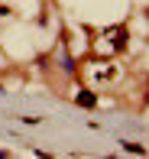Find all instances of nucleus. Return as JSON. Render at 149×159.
<instances>
[{
	"mask_svg": "<svg viewBox=\"0 0 149 159\" xmlns=\"http://www.w3.org/2000/svg\"><path fill=\"white\" fill-rule=\"evenodd\" d=\"M146 104H149V91H146Z\"/></svg>",
	"mask_w": 149,
	"mask_h": 159,
	"instance_id": "4",
	"label": "nucleus"
},
{
	"mask_svg": "<svg viewBox=\"0 0 149 159\" xmlns=\"http://www.w3.org/2000/svg\"><path fill=\"white\" fill-rule=\"evenodd\" d=\"M75 101H78L81 107H94V104H97V98L91 94V91H78V98H75Z\"/></svg>",
	"mask_w": 149,
	"mask_h": 159,
	"instance_id": "1",
	"label": "nucleus"
},
{
	"mask_svg": "<svg viewBox=\"0 0 149 159\" xmlns=\"http://www.w3.org/2000/svg\"><path fill=\"white\" fill-rule=\"evenodd\" d=\"M123 149H126V153H139V156H143V153H146V149H143V146H139V143H123Z\"/></svg>",
	"mask_w": 149,
	"mask_h": 159,
	"instance_id": "3",
	"label": "nucleus"
},
{
	"mask_svg": "<svg viewBox=\"0 0 149 159\" xmlns=\"http://www.w3.org/2000/svg\"><path fill=\"white\" fill-rule=\"evenodd\" d=\"M123 46H126V30L120 26V30H117V39H113V49H123Z\"/></svg>",
	"mask_w": 149,
	"mask_h": 159,
	"instance_id": "2",
	"label": "nucleus"
}]
</instances>
